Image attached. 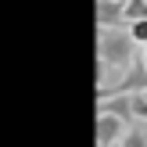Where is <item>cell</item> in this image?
Here are the masks:
<instances>
[{"mask_svg":"<svg viewBox=\"0 0 147 147\" xmlns=\"http://www.w3.org/2000/svg\"><path fill=\"white\" fill-rule=\"evenodd\" d=\"M115 129H119V122H115V119H108V115H100V126H97V136H100V147H108V144H111Z\"/></svg>","mask_w":147,"mask_h":147,"instance_id":"cell-1","label":"cell"},{"mask_svg":"<svg viewBox=\"0 0 147 147\" xmlns=\"http://www.w3.org/2000/svg\"><path fill=\"white\" fill-rule=\"evenodd\" d=\"M119 14H126V11H119L115 0H100V22H115Z\"/></svg>","mask_w":147,"mask_h":147,"instance_id":"cell-2","label":"cell"},{"mask_svg":"<svg viewBox=\"0 0 147 147\" xmlns=\"http://www.w3.org/2000/svg\"><path fill=\"white\" fill-rule=\"evenodd\" d=\"M122 11H126V18H144V14H147V4H144V0H129Z\"/></svg>","mask_w":147,"mask_h":147,"instance_id":"cell-3","label":"cell"},{"mask_svg":"<svg viewBox=\"0 0 147 147\" xmlns=\"http://www.w3.org/2000/svg\"><path fill=\"white\" fill-rule=\"evenodd\" d=\"M126 147H144V133L140 129H133V133L126 136Z\"/></svg>","mask_w":147,"mask_h":147,"instance_id":"cell-4","label":"cell"},{"mask_svg":"<svg viewBox=\"0 0 147 147\" xmlns=\"http://www.w3.org/2000/svg\"><path fill=\"white\" fill-rule=\"evenodd\" d=\"M133 40H147V22H136L133 25Z\"/></svg>","mask_w":147,"mask_h":147,"instance_id":"cell-5","label":"cell"}]
</instances>
